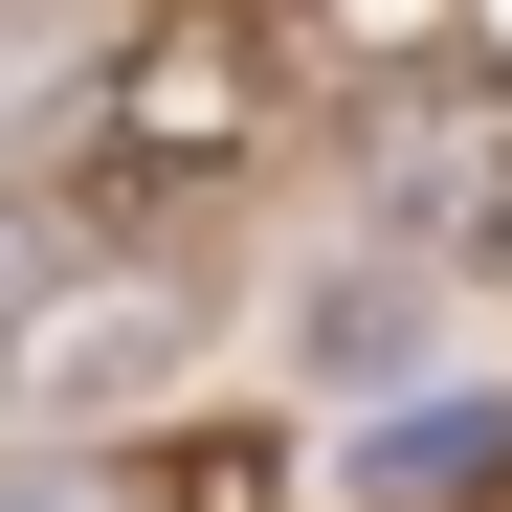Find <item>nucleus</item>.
I'll return each mask as SVG.
<instances>
[{
    "label": "nucleus",
    "instance_id": "obj_4",
    "mask_svg": "<svg viewBox=\"0 0 512 512\" xmlns=\"http://www.w3.org/2000/svg\"><path fill=\"white\" fill-rule=\"evenodd\" d=\"M468 468H512V401H423L401 446H379V512H446Z\"/></svg>",
    "mask_w": 512,
    "mask_h": 512
},
{
    "label": "nucleus",
    "instance_id": "obj_5",
    "mask_svg": "<svg viewBox=\"0 0 512 512\" xmlns=\"http://www.w3.org/2000/svg\"><path fill=\"white\" fill-rule=\"evenodd\" d=\"M23 290H45V223H23V201H0V334H23Z\"/></svg>",
    "mask_w": 512,
    "mask_h": 512
},
{
    "label": "nucleus",
    "instance_id": "obj_1",
    "mask_svg": "<svg viewBox=\"0 0 512 512\" xmlns=\"http://www.w3.org/2000/svg\"><path fill=\"white\" fill-rule=\"evenodd\" d=\"M379 223L423 245V268H512V90H446L379 134Z\"/></svg>",
    "mask_w": 512,
    "mask_h": 512
},
{
    "label": "nucleus",
    "instance_id": "obj_2",
    "mask_svg": "<svg viewBox=\"0 0 512 512\" xmlns=\"http://www.w3.org/2000/svg\"><path fill=\"white\" fill-rule=\"evenodd\" d=\"M245 156V45L179 23V45H134L112 90H90V179H223Z\"/></svg>",
    "mask_w": 512,
    "mask_h": 512
},
{
    "label": "nucleus",
    "instance_id": "obj_3",
    "mask_svg": "<svg viewBox=\"0 0 512 512\" xmlns=\"http://www.w3.org/2000/svg\"><path fill=\"white\" fill-rule=\"evenodd\" d=\"M401 357H423V290L401 268H334L312 290V379H401Z\"/></svg>",
    "mask_w": 512,
    "mask_h": 512
}]
</instances>
